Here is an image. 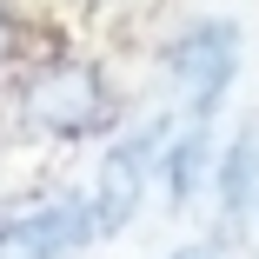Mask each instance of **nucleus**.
Here are the masks:
<instances>
[{"label": "nucleus", "mask_w": 259, "mask_h": 259, "mask_svg": "<svg viewBox=\"0 0 259 259\" xmlns=\"http://www.w3.org/2000/svg\"><path fill=\"white\" fill-rule=\"evenodd\" d=\"M113 80L100 60H80V54H60L20 80L14 93V120L20 133L33 140H100L113 126Z\"/></svg>", "instance_id": "1"}, {"label": "nucleus", "mask_w": 259, "mask_h": 259, "mask_svg": "<svg viewBox=\"0 0 259 259\" xmlns=\"http://www.w3.org/2000/svg\"><path fill=\"white\" fill-rule=\"evenodd\" d=\"M239 60H246L239 20H226V14L186 20V27L166 40V87H173V113H180L186 126H213V113L226 107V93H233V80H239Z\"/></svg>", "instance_id": "2"}, {"label": "nucleus", "mask_w": 259, "mask_h": 259, "mask_svg": "<svg viewBox=\"0 0 259 259\" xmlns=\"http://www.w3.org/2000/svg\"><path fill=\"white\" fill-rule=\"evenodd\" d=\"M173 126H180V113H160L153 126L113 133V146L100 153V173L87 186V226H93V239H120L140 220V206L153 193V173H160V160H166Z\"/></svg>", "instance_id": "3"}, {"label": "nucleus", "mask_w": 259, "mask_h": 259, "mask_svg": "<svg viewBox=\"0 0 259 259\" xmlns=\"http://www.w3.org/2000/svg\"><path fill=\"white\" fill-rule=\"evenodd\" d=\"M80 246H93L87 193H47L0 213V259H73Z\"/></svg>", "instance_id": "4"}, {"label": "nucleus", "mask_w": 259, "mask_h": 259, "mask_svg": "<svg viewBox=\"0 0 259 259\" xmlns=\"http://www.w3.org/2000/svg\"><path fill=\"white\" fill-rule=\"evenodd\" d=\"M213 193H220V213H226V233H239L246 220H259V113H246L220 160H213Z\"/></svg>", "instance_id": "5"}, {"label": "nucleus", "mask_w": 259, "mask_h": 259, "mask_svg": "<svg viewBox=\"0 0 259 259\" xmlns=\"http://www.w3.org/2000/svg\"><path fill=\"white\" fill-rule=\"evenodd\" d=\"M206 166H213V126H173L166 140V160H160V186H166V206L173 213H186V206L199 199L206 186Z\"/></svg>", "instance_id": "6"}, {"label": "nucleus", "mask_w": 259, "mask_h": 259, "mask_svg": "<svg viewBox=\"0 0 259 259\" xmlns=\"http://www.w3.org/2000/svg\"><path fill=\"white\" fill-rule=\"evenodd\" d=\"M166 259H252L239 233H199V239H180Z\"/></svg>", "instance_id": "7"}, {"label": "nucleus", "mask_w": 259, "mask_h": 259, "mask_svg": "<svg viewBox=\"0 0 259 259\" xmlns=\"http://www.w3.org/2000/svg\"><path fill=\"white\" fill-rule=\"evenodd\" d=\"M14 40H20V27H14V14H7V7H0V67L14 60Z\"/></svg>", "instance_id": "8"}]
</instances>
